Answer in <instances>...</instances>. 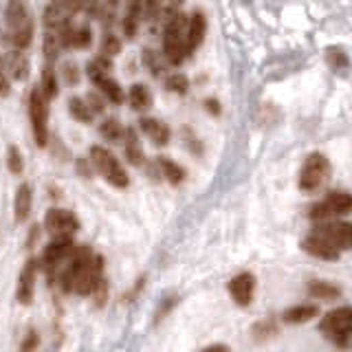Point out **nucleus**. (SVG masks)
<instances>
[{"instance_id": "obj_1", "label": "nucleus", "mask_w": 352, "mask_h": 352, "mask_svg": "<svg viewBox=\"0 0 352 352\" xmlns=\"http://www.w3.org/2000/svg\"><path fill=\"white\" fill-rule=\"evenodd\" d=\"M104 262L99 256L91 249L80 247L71 253V262L69 267L62 273V289L69 293H77V295H91L97 289H102L106 284L104 282Z\"/></svg>"}, {"instance_id": "obj_2", "label": "nucleus", "mask_w": 352, "mask_h": 352, "mask_svg": "<svg viewBox=\"0 0 352 352\" xmlns=\"http://www.w3.org/2000/svg\"><path fill=\"white\" fill-rule=\"evenodd\" d=\"M33 40V16L27 0H9L5 7V42L14 49H27Z\"/></svg>"}, {"instance_id": "obj_3", "label": "nucleus", "mask_w": 352, "mask_h": 352, "mask_svg": "<svg viewBox=\"0 0 352 352\" xmlns=\"http://www.w3.org/2000/svg\"><path fill=\"white\" fill-rule=\"evenodd\" d=\"M185 40H187V18L179 14L165 22L163 27V55L168 64L179 66L187 58Z\"/></svg>"}, {"instance_id": "obj_4", "label": "nucleus", "mask_w": 352, "mask_h": 352, "mask_svg": "<svg viewBox=\"0 0 352 352\" xmlns=\"http://www.w3.org/2000/svg\"><path fill=\"white\" fill-rule=\"evenodd\" d=\"M91 163H93V168H95L99 174H102L110 185L119 187V190H124V187H128L130 176H128V172L124 170V165L119 163V159H117L110 150H106V148H102V146H93V148H91Z\"/></svg>"}, {"instance_id": "obj_5", "label": "nucleus", "mask_w": 352, "mask_h": 352, "mask_svg": "<svg viewBox=\"0 0 352 352\" xmlns=\"http://www.w3.org/2000/svg\"><path fill=\"white\" fill-rule=\"evenodd\" d=\"M49 102L51 99L36 86L29 95V119H31V130L33 139L40 148L47 146L49 141Z\"/></svg>"}, {"instance_id": "obj_6", "label": "nucleus", "mask_w": 352, "mask_h": 352, "mask_svg": "<svg viewBox=\"0 0 352 352\" xmlns=\"http://www.w3.org/2000/svg\"><path fill=\"white\" fill-rule=\"evenodd\" d=\"M311 236L324 242L326 247L335 249L337 253L352 247V225L339 223V220H324L317 223V227L311 231Z\"/></svg>"}, {"instance_id": "obj_7", "label": "nucleus", "mask_w": 352, "mask_h": 352, "mask_svg": "<svg viewBox=\"0 0 352 352\" xmlns=\"http://www.w3.org/2000/svg\"><path fill=\"white\" fill-rule=\"evenodd\" d=\"M352 212V194L346 192H333L328 194L324 201H319L311 207V216L315 223H324V220H335L339 216H346Z\"/></svg>"}, {"instance_id": "obj_8", "label": "nucleus", "mask_w": 352, "mask_h": 352, "mask_svg": "<svg viewBox=\"0 0 352 352\" xmlns=\"http://www.w3.org/2000/svg\"><path fill=\"white\" fill-rule=\"evenodd\" d=\"M330 174V163L322 152H313L302 165L300 172V190L302 192H313L317 187H322L324 181Z\"/></svg>"}, {"instance_id": "obj_9", "label": "nucleus", "mask_w": 352, "mask_h": 352, "mask_svg": "<svg viewBox=\"0 0 352 352\" xmlns=\"http://www.w3.org/2000/svg\"><path fill=\"white\" fill-rule=\"evenodd\" d=\"M44 227L53 238H73V234L80 229V220L69 209L53 207L44 216Z\"/></svg>"}, {"instance_id": "obj_10", "label": "nucleus", "mask_w": 352, "mask_h": 352, "mask_svg": "<svg viewBox=\"0 0 352 352\" xmlns=\"http://www.w3.org/2000/svg\"><path fill=\"white\" fill-rule=\"evenodd\" d=\"M319 328H322V333L328 339H333L339 346L341 341H344V337L352 330V306H344V308H337L333 313H328L322 319Z\"/></svg>"}, {"instance_id": "obj_11", "label": "nucleus", "mask_w": 352, "mask_h": 352, "mask_svg": "<svg viewBox=\"0 0 352 352\" xmlns=\"http://www.w3.org/2000/svg\"><path fill=\"white\" fill-rule=\"evenodd\" d=\"M73 251H75L73 238H53L42 253V267L47 271L58 269V264H62L66 258H71Z\"/></svg>"}, {"instance_id": "obj_12", "label": "nucleus", "mask_w": 352, "mask_h": 352, "mask_svg": "<svg viewBox=\"0 0 352 352\" xmlns=\"http://www.w3.org/2000/svg\"><path fill=\"white\" fill-rule=\"evenodd\" d=\"M253 291H256V278L251 273H240L229 282V293L234 302L240 306H249L253 300Z\"/></svg>"}, {"instance_id": "obj_13", "label": "nucleus", "mask_w": 352, "mask_h": 352, "mask_svg": "<svg viewBox=\"0 0 352 352\" xmlns=\"http://www.w3.org/2000/svg\"><path fill=\"white\" fill-rule=\"evenodd\" d=\"M36 278H38V262L29 260L20 271L18 280V302L20 304H31L33 293H36Z\"/></svg>"}, {"instance_id": "obj_14", "label": "nucleus", "mask_w": 352, "mask_h": 352, "mask_svg": "<svg viewBox=\"0 0 352 352\" xmlns=\"http://www.w3.org/2000/svg\"><path fill=\"white\" fill-rule=\"evenodd\" d=\"M205 31H207V20L201 11H194L192 18L187 20V40H185V51L187 58L201 47V42L205 40Z\"/></svg>"}, {"instance_id": "obj_15", "label": "nucleus", "mask_w": 352, "mask_h": 352, "mask_svg": "<svg viewBox=\"0 0 352 352\" xmlns=\"http://www.w3.org/2000/svg\"><path fill=\"white\" fill-rule=\"evenodd\" d=\"M146 18V7H143V0H130L126 7V16L121 20V29H124V36L132 40L137 36L141 20Z\"/></svg>"}, {"instance_id": "obj_16", "label": "nucleus", "mask_w": 352, "mask_h": 352, "mask_svg": "<svg viewBox=\"0 0 352 352\" xmlns=\"http://www.w3.org/2000/svg\"><path fill=\"white\" fill-rule=\"evenodd\" d=\"M139 128L150 137V141L154 143V146H159V148L168 146V141H170L168 124H163V121L154 119V117H141L139 119Z\"/></svg>"}, {"instance_id": "obj_17", "label": "nucleus", "mask_w": 352, "mask_h": 352, "mask_svg": "<svg viewBox=\"0 0 352 352\" xmlns=\"http://www.w3.org/2000/svg\"><path fill=\"white\" fill-rule=\"evenodd\" d=\"M3 62H5V69L9 71V75L14 77L16 82H25L31 73V64L27 60V55H22L20 49H14L11 53H7Z\"/></svg>"}, {"instance_id": "obj_18", "label": "nucleus", "mask_w": 352, "mask_h": 352, "mask_svg": "<svg viewBox=\"0 0 352 352\" xmlns=\"http://www.w3.org/2000/svg\"><path fill=\"white\" fill-rule=\"evenodd\" d=\"M31 203H33V190L29 183H22L18 190H16V196H14V218L16 223H25L31 214Z\"/></svg>"}, {"instance_id": "obj_19", "label": "nucleus", "mask_w": 352, "mask_h": 352, "mask_svg": "<svg viewBox=\"0 0 352 352\" xmlns=\"http://www.w3.org/2000/svg\"><path fill=\"white\" fill-rule=\"evenodd\" d=\"M317 313H319V308L315 304H302V306H293L289 311H284L282 319L286 324H304V322H311Z\"/></svg>"}, {"instance_id": "obj_20", "label": "nucleus", "mask_w": 352, "mask_h": 352, "mask_svg": "<svg viewBox=\"0 0 352 352\" xmlns=\"http://www.w3.org/2000/svg\"><path fill=\"white\" fill-rule=\"evenodd\" d=\"M128 102L132 108L139 110V113L148 110L152 106V95L148 91V86L146 84H132L130 91H128Z\"/></svg>"}, {"instance_id": "obj_21", "label": "nucleus", "mask_w": 352, "mask_h": 352, "mask_svg": "<svg viewBox=\"0 0 352 352\" xmlns=\"http://www.w3.org/2000/svg\"><path fill=\"white\" fill-rule=\"evenodd\" d=\"M126 137V159L132 165H141L143 163V148H141V139L137 135L135 128H128L124 132Z\"/></svg>"}, {"instance_id": "obj_22", "label": "nucleus", "mask_w": 352, "mask_h": 352, "mask_svg": "<svg viewBox=\"0 0 352 352\" xmlns=\"http://www.w3.org/2000/svg\"><path fill=\"white\" fill-rule=\"evenodd\" d=\"M302 247H304V251H308L311 256H315V258H319V260H339V256H341V253H337L335 249L326 247L324 242H319V240L313 238V236H308V238L302 242Z\"/></svg>"}, {"instance_id": "obj_23", "label": "nucleus", "mask_w": 352, "mask_h": 352, "mask_svg": "<svg viewBox=\"0 0 352 352\" xmlns=\"http://www.w3.org/2000/svg\"><path fill=\"white\" fill-rule=\"evenodd\" d=\"M99 91L104 93V97L108 99V102H113V104H121L124 102V91H121V86L117 84V80H113L110 75H104V77H99V80L95 82Z\"/></svg>"}, {"instance_id": "obj_24", "label": "nucleus", "mask_w": 352, "mask_h": 352, "mask_svg": "<svg viewBox=\"0 0 352 352\" xmlns=\"http://www.w3.org/2000/svg\"><path fill=\"white\" fill-rule=\"evenodd\" d=\"M69 113L75 121H80V124H91V121L95 119L93 110L84 97H71L69 99Z\"/></svg>"}, {"instance_id": "obj_25", "label": "nucleus", "mask_w": 352, "mask_h": 352, "mask_svg": "<svg viewBox=\"0 0 352 352\" xmlns=\"http://www.w3.org/2000/svg\"><path fill=\"white\" fill-rule=\"evenodd\" d=\"M110 69H113V62H110L108 55H97V58H93L91 62L86 64V75L91 82H97L99 77L104 75H110Z\"/></svg>"}, {"instance_id": "obj_26", "label": "nucleus", "mask_w": 352, "mask_h": 352, "mask_svg": "<svg viewBox=\"0 0 352 352\" xmlns=\"http://www.w3.org/2000/svg\"><path fill=\"white\" fill-rule=\"evenodd\" d=\"M308 293H311L315 300H339L341 297V289L335 284H328V282H313L311 286H308Z\"/></svg>"}, {"instance_id": "obj_27", "label": "nucleus", "mask_w": 352, "mask_h": 352, "mask_svg": "<svg viewBox=\"0 0 352 352\" xmlns=\"http://www.w3.org/2000/svg\"><path fill=\"white\" fill-rule=\"evenodd\" d=\"M159 168H161V174L168 179L172 185H179V183H183V179H185V170L181 168L179 163H174L172 159H165V157H159Z\"/></svg>"}, {"instance_id": "obj_28", "label": "nucleus", "mask_w": 352, "mask_h": 352, "mask_svg": "<svg viewBox=\"0 0 352 352\" xmlns=\"http://www.w3.org/2000/svg\"><path fill=\"white\" fill-rule=\"evenodd\" d=\"M40 91L47 95L49 99H53V97H58V93H60V84H58V73L53 71V66L49 64L47 69H44V73H42V80H40Z\"/></svg>"}, {"instance_id": "obj_29", "label": "nucleus", "mask_w": 352, "mask_h": 352, "mask_svg": "<svg viewBox=\"0 0 352 352\" xmlns=\"http://www.w3.org/2000/svg\"><path fill=\"white\" fill-rule=\"evenodd\" d=\"M326 62L330 69H335V71H346L350 66V58L346 55V51L339 47H330L326 51Z\"/></svg>"}, {"instance_id": "obj_30", "label": "nucleus", "mask_w": 352, "mask_h": 352, "mask_svg": "<svg viewBox=\"0 0 352 352\" xmlns=\"http://www.w3.org/2000/svg\"><path fill=\"white\" fill-rule=\"evenodd\" d=\"M124 128H121V124L117 119H106L102 126H99V135H102L106 141H119L121 137H124Z\"/></svg>"}, {"instance_id": "obj_31", "label": "nucleus", "mask_w": 352, "mask_h": 352, "mask_svg": "<svg viewBox=\"0 0 352 352\" xmlns=\"http://www.w3.org/2000/svg\"><path fill=\"white\" fill-rule=\"evenodd\" d=\"M7 168L11 174H22V170H25V159H22V152L16 146H9L7 150Z\"/></svg>"}, {"instance_id": "obj_32", "label": "nucleus", "mask_w": 352, "mask_h": 352, "mask_svg": "<svg viewBox=\"0 0 352 352\" xmlns=\"http://www.w3.org/2000/svg\"><path fill=\"white\" fill-rule=\"evenodd\" d=\"M165 88H168L170 93L185 95L187 93V77L185 75H170L168 80H165Z\"/></svg>"}, {"instance_id": "obj_33", "label": "nucleus", "mask_w": 352, "mask_h": 352, "mask_svg": "<svg viewBox=\"0 0 352 352\" xmlns=\"http://www.w3.org/2000/svg\"><path fill=\"white\" fill-rule=\"evenodd\" d=\"M121 51V42L117 36H113V33H106L104 40H102V53L108 55V58H113V55H117Z\"/></svg>"}, {"instance_id": "obj_34", "label": "nucleus", "mask_w": 352, "mask_h": 352, "mask_svg": "<svg viewBox=\"0 0 352 352\" xmlns=\"http://www.w3.org/2000/svg\"><path fill=\"white\" fill-rule=\"evenodd\" d=\"M62 80L69 86L80 84V69L75 66V62H64V66H62Z\"/></svg>"}, {"instance_id": "obj_35", "label": "nucleus", "mask_w": 352, "mask_h": 352, "mask_svg": "<svg viewBox=\"0 0 352 352\" xmlns=\"http://www.w3.org/2000/svg\"><path fill=\"white\" fill-rule=\"evenodd\" d=\"M143 62H146V66H148V71L152 73V75H161L163 73V64H161V60H159V55L154 53V51H143Z\"/></svg>"}, {"instance_id": "obj_36", "label": "nucleus", "mask_w": 352, "mask_h": 352, "mask_svg": "<svg viewBox=\"0 0 352 352\" xmlns=\"http://www.w3.org/2000/svg\"><path fill=\"white\" fill-rule=\"evenodd\" d=\"M53 5H58L62 11H66L69 16H73V14H77L84 5H86V0H51Z\"/></svg>"}, {"instance_id": "obj_37", "label": "nucleus", "mask_w": 352, "mask_h": 352, "mask_svg": "<svg viewBox=\"0 0 352 352\" xmlns=\"http://www.w3.org/2000/svg\"><path fill=\"white\" fill-rule=\"evenodd\" d=\"M143 7H146V20H157L161 16L163 0H143Z\"/></svg>"}, {"instance_id": "obj_38", "label": "nucleus", "mask_w": 352, "mask_h": 352, "mask_svg": "<svg viewBox=\"0 0 352 352\" xmlns=\"http://www.w3.org/2000/svg\"><path fill=\"white\" fill-rule=\"evenodd\" d=\"M40 346V337L36 330H29V335L22 339V344H20V352H36Z\"/></svg>"}, {"instance_id": "obj_39", "label": "nucleus", "mask_w": 352, "mask_h": 352, "mask_svg": "<svg viewBox=\"0 0 352 352\" xmlns=\"http://www.w3.org/2000/svg\"><path fill=\"white\" fill-rule=\"evenodd\" d=\"M86 102H88V106H91V110H93V115H99V113H104V99L99 97L97 93H88V97H86Z\"/></svg>"}, {"instance_id": "obj_40", "label": "nucleus", "mask_w": 352, "mask_h": 352, "mask_svg": "<svg viewBox=\"0 0 352 352\" xmlns=\"http://www.w3.org/2000/svg\"><path fill=\"white\" fill-rule=\"evenodd\" d=\"M11 93V82H9V77L0 71V97H7Z\"/></svg>"}, {"instance_id": "obj_41", "label": "nucleus", "mask_w": 352, "mask_h": 352, "mask_svg": "<svg viewBox=\"0 0 352 352\" xmlns=\"http://www.w3.org/2000/svg\"><path fill=\"white\" fill-rule=\"evenodd\" d=\"M205 108H207L209 113H212L214 117H218V115H220V104L216 102V99H207V102H205Z\"/></svg>"}, {"instance_id": "obj_42", "label": "nucleus", "mask_w": 352, "mask_h": 352, "mask_svg": "<svg viewBox=\"0 0 352 352\" xmlns=\"http://www.w3.org/2000/svg\"><path fill=\"white\" fill-rule=\"evenodd\" d=\"M339 346H341V348H352V330H350V333L344 337V341H341Z\"/></svg>"}, {"instance_id": "obj_43", "label": "nucleus", "mask_w": 352, "mask_h": 352, "mask_svg": "<svg viewBox=\"0 0 352 352\" xmlns=\"http://www.w3.org/2000/svg\"><path fill=\"white\" fill-rule=\"evenodd\" d=\"M203 352H229V348L227 346H209Z\"/></svg>"}, {"instance_id": "obj_44", "label": "nucleus", "mask_w": 352, "mask_h": 352, "mask_svg": "<svg viewBox=\"0 0 352 352\" xmlns=\"http://www.w3.org/2000/svg\"><path fill=\"white\" fill-rule=\"evenodd\" d=\"M121 3V0H106V5H108V9H115L117 5Z\"/></svg>"}, {"instance_id": "obj_45", "label": "nucleus", "mask_w": 352, "mask_h": 352, "mask_svg": "<svg viewBox=\"0 0 352 352\" xmlns=\"http://www.w3.org/2000/svg\"><path fill=\"white\" fill-rule=\"evenodd\" d=\"M5 69V62H3V58H0V71H3Z\"/></svg>"}]
</instances>
